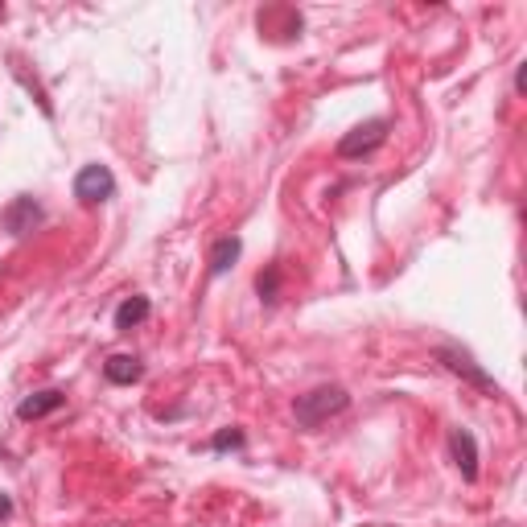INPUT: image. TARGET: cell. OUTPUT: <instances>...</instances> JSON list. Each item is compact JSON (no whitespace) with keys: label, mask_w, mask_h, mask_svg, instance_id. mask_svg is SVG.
I'll return each instance as SVG.
<instances>
[{"label":"cell","mask_w":527,"mask_h":527,"mask_svg":"<svg viewBox=\"0 0 527 527\" xmlns=\"http://www.w3.org/2000/svg\"><path fill=\"white\" fill-rule=\"evenodd\" d=\"M153 313V305H149V297H128L120 309H116V330H136L140 322H145Z\"/></svg>","instance_id":"obj_10"},{"label":"cell","mask_w":527,"mask_h":527,"mask_svg":"<svg viewBox=\"0 0 527 527\" xmlns=\"http://www.w3.org/2000/svg\"><path fill=\"white\" fill-rule=\"evenodd\" d=\"M346 404H350L346 388H313V392L297 396L293 416H297V425H301V429H322L330 416L346 412Z\"/></svg>","instance_id":"obj_1"},{"label":"cell","mask_w":527,"mask_h":527,"mask_svg":"<svg viewBox=\"0 0 527 527\" xmlns=\"http://www.w3.org/2000/svg\"><path fill=\"white\" fill-rule=\"evenodd\" d=\"M62 404H66V396H62L58 388H46V392H33V396H25V400L17 404V416H21V420H42V416L58 412Z\"/></svg>","instance_id":"obj_7"},{"label":"cell","mask_w":527,"mask_h":527,"mask_svg":"<svg viewBox=\"0 0 527 527\" xmlns=\"http://www.w3.org/2000/svg\"><path fill=\"white\" fill-rule=\"evenodd\" d=\"M227 445H243V433H219L215 437V449H227Z\"/></svg>","instance_id":"obj_12"},{"label":"cell","mask_w":527,"mask_h":527,"mask_svg":"<svg viewBox=\"0 0 527 527\" xmlns=\"http://www.w3.org/2000/svg\"><path fill=\"white\" fill-rule=\"evenodd\" d=\"M276 289H280V268H268V272H260V280H256V293H260V301H276Z\"/></svg>","instance_id":"obj_11"},{"label":"cell","mask_w":527,"mask_h":527,"mask_svg":"<svg viewBox=\"0 0 527 527\" xmlns=\"http://www.w3.org/2000/svg\"><path fill=\"white\" fill-rule=\"evenodd\" d=\"M239 252H243V243H239L235 235H223L215 248H210V276H223V272L239 260Z\"/></svg>","instance_id":"obj_9"},{"label":"cell","mask_w":527,"mask_h":527,"mask_svg":"<svg viewBox=\"0 0 527 527\" xmlns=\"http://www.w3.org/2000/svg\"><path fill=\"white\" fill-rule=\"evenodd\" d=\"M116 194V178L108 165H83L79 178H75V198L87 202V206H99Z\"/></svg>","instance_id":"obj_2"},{"label":"cell","mask_w":527,"mask_h":527,"mask_svg":"<svg viewBox=\"0 0 527 527\" xmlns=\"http://www.w3.org/2000/svg\"><path fill=\"white\" fill-rule=\"evenodd\" d=\"M9 515H13V499L0 495V519H9Z\"/></svg>","instance_id":"obj_13"},{"label":"cell","mask_w":527,"mask_h":527,"mask_svg":"<svg viewBox=\"0 0 527 527\" xmlns=\"http://www.w3.org/2000/svg\"><path fill=\"white\" fill-rule=\"evenodd\" d=\"M449 458H453V466L462 470L466 482L478 478V441H474L470 429H453L449 433Z\"/></svg>","instance_id":"obj_5"},{"label":"cell","mask_w":527,"mask_h":527,"mask_svg":"<svg viewBox=\"0 0 527 527\" xmlns=\"http://www.w3.org/2000/svg\"><path fill=\"white\" fill-rule=\"evenodd\" d=\"M42 223V206L33 202V198H17L9 210H5V231L9 235H25Z\"/></svg>","instance_id":"obj_6"},{"label":"cell","mask_w":527,"mask_h":527,"mask_svg":"<svg viewBox=\"0 0 527 527\" xmlns=\"http://www.w3.org/2000/svg\"><path fill=\"white\" fill-rule=\"evenodd\" d=\"M437 359H441V363H445V367H449L453 375L470 379L474 388H486V392H495V379H490V375H486V371H482V367H478V363H474V359L466 355V350H458V346H441V350H437Z\"/></svg>","instance_id":"obj_4"},{"label":"cell","mask_w":527,"mask_h":527,"mask_svg":"<svg viewBox=\"0 0 527 527\" xmlns=\"http://www.w3.org/2000/svg\"><path fill=\"white\" fill-rule=\"evenodd\" d=\"M388 140V120H367L359 128H350L338 140V157H367L371 149H379Z\"/></svg>","instance_id":"obj_3"},{"label":"cell","mask_w":527,"mask_h":527,"mask_svg":"<svg viewBox=\"0 0 527 527\" xmlns=\"http://www.w3.org/2000/svg\"><path fill=\"white\" fill-rule=\"evenodd\" d=\"M103 375H108V383H116V388H132V383H140V375H145V367L132 355H112L103 363Z\"/></svg>","instance_id":"obj_8"}]
</instances>
